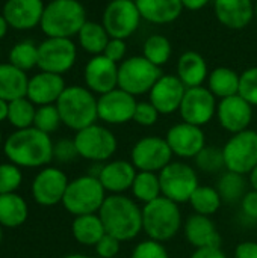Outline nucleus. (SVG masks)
Here are the masks:
<instances>
[{
	"label": "nucleus",
	"instance_id": "20e7f679",
	"mask_svg": "<svg viewBox=\"0 0 257 258\" xmlns=\"http://www.w3.org/2000/svg\"><path fill=\"white\" fill-rule=\"evenodd\" d=\"M62 124L79 132L86 128L98 119L97 97L86 86H67L56 101Z\"/></svg>",
	"mask_w": 257,
	"mask_h": 258
},
{
	"label": "nucleus",
	"instance_id": "13d9d810",
	"mask_svg": "<svg viewBox=\"0 0 257 258\" xmlns=\"http://www.w3.org/2000/svg\"><path fill=\"white\" fill-rule=\"evenodd\" d=\"M2 240H3V227L0 225V245H2Z\"/></svg>",
	"mask_w": 257,
	"mask_h": 258
},
{
	"label": "nucleus",
	"instance_id": "9d476101",
	"mask_svg": "<svg viewBox=\"0 0 257 258\" xmlns=\"http://www.w3.org/2000/svg\"><path fill=\"white\" fill-rule=\"evenodd\" d=\"M226 171L236 174H250L257 165V132L244 130L232 135L223 147Z\"/></svg>",
	"mask_w": 257,
	"mask_h": 258
},
{
	"label": "nucleus",
	"instance_id": "7c9ffc66",
	"mask_svg": "<svg viewBox=\"0 0 257 258\" xmlns=\"http://www.w3.org/2000/svg\"><path fill=\"white\" fill-rule=\"evenodd\" d=\"M241 74L229 67H218L209 73L208 77V89L218 98H229L232 95L239 94Z\"/></svg>",
	"mask_w": 257,
	"mask_h": 258
},
{
	"label": "nucleus",
	"instance_id": "e2e57ef3",
	"mask_svg": "<svg viewBox=\"0 0 257 258\" xmlns=\"http://www.w3.org/2000/svg\"><path fill=\"white\" fill-rule=\"evenodd\" d=\"M0 53H2V51H0Z\"/></svg>",
	"mask_w": 257,
	"mask_h": 258
},
{
	"label": "nucleus",
	"instance_id": "2eb2a0df",
	"mask_svg": "<svg viewBox=\"0 0 257 258\" xmlns=\"http://www.w3.org/2000/svg\"><path fill=\"white\" fill-rule=\"evenodd\" d=\"M217 97L206 86L186 88L179 113L188 124L203 127L217 116Z\"/></svg>",
	"mask_w": 257,
	"mask_h": 258
},
{
	"label": "nucleus",
	"instance_id": "680f3d73",
	"mask_svg": "<svg viewBox=\"0 0 257 258\" xmlns=\"http://www.w3.org/2000/svg\"><path fill=\"white\" fill-rule=\"evenodd\" d=\"M253 2H257V0H253Z\"/></svg>",
	"mask_w": 257,
	"mask_h": 258
},
{
	"label": "nucleus",
	"instance_id": "7ed1b4c3",
	"mask_svg": "<svg viewBox=\"0 0 257 258\" xmlns=\"http://www.w3.org/2000/svg\"><path fill=\"white\" fill-rule=\"evenodd\" d=\"M85 6L79 0H50L41 18V30L47 38L77 36L86 23Z\"/></svg>",
	"mask_w": 257,
	"mask_h": 258
},
{
	"label": "nucleus",
	"instance_id": "f8f14e48",
	"mask_svg": "<svg viewBox=\"0 0 257 258\" xmlns=\"http://www.w3.org/2000/svg\"><path fill=\"white\" fill-rule=\"evenodd\" d=\"M173 151L165 138L145 136L141 138L132 148L130 162L136 171L159 174L167 165L173 162Z\"/></svg>",
	"mask_w": 257,
	"mask_h": 258
},
{
	"label": "nucleus",
	"instance_id": "aec40b11",
	"mask_svg": "<svg viewBox=\"0 0 257 258\" xmlns=\"http://www.w3.org/2000/svg\"><path fill=\"white\" fill-rule=\"evenodd\" d=\"M185 92L186 86L177 76L162 74L148 92V101L159 110L161 115H170L180 109Z\"/></svg>",
	"mask_w": 257,
	"mask_h": 258
},
{
	"label": "nucleus",
	"instance_id": "bf43d9fd",
	"mask_svg": "<svg viewBox=\"0 0 257 258\" xmlns=\"http://www.w3.org/2000/svg\"><path fill=\"white\" fill-rule=\"evenodd\" d=\"M254 17L257 18V2H254Z\"/></svg>",
	"mask_w": 257,
	"mask_h": 258
},
{
	"label": "nucleus",
	"instance_id": "39448f33",
	"mask_svg": "<svg viewBox=\"0 0 257 258\" xmlns=\"http://www.w3.org/2000/svg\"><path fill=\"white\" fill-rule=\"evenodd\" d=\"M183 225L179 204L159 197L158 200L144 204L142 207V231L148 239L158 242H168L174 239Z\"/></svg>",
	"mask_w": 257,
	"mask_h": 258
},
{
	"label": "nucleus",
	"instance_id": "473e14b6",
	"mask_svg": "<svg viewBox=\"0 0 257 258\" xmlns=\"http://www.w3.org/2000/svg\"><path fill=\"white\" fill-rule=\"evenodd\" d=\"M247 187H248V183L245 180V175L236 174L232 171H226L217 183V190L221 200L229 204L241 203V200L248 192Z\"/></svg>",
	"mask_w": 257,
	"mask_h": 258
},
{
	"label": "nucleus",
	"instance_id": "393cba45",
	"mask_svg": "<svg viewBox=\"0 0 257 258\" xmlns=\"http://www.w3.org/2000/svg\"><path fill=\"white\" fill-rule=\"evenodd\" d=\"M185 237L189 245H192L195 249L200 248H220L221 245V236L211 219V216L203 215H191L183 227Z\"/></svg>",
	"mask_w": 257,
	"mask_h": 258
},
{
	"label": "nucleus",
	"instance_id": "3c124183",
	"mask_svg": "<svg viewBox=\"0 0 257 258\" xmlns=\"http://www.w3.org/2000/svg\"><path fill=\"white\" fill-rule=\"evenodd\" d=\"M189 258H229L221 248H200L192 252Z\"/></svg>",
	"mask_w": 257,
	"mask_h": 258
},
{
	"label": "nucleus",
	"instance_id": "f704fd0d",
	"mask_svg": "<svg viewBox=\"0 0 257 258\" xmlns=\"http://www.w3.org/2000/svg\"><path fill=\"white\" fill-rule=\"evenodd\" d=\"M189 204H191V207L194 209V212L197 215L212 216L220 210V207L223 204V200H221L217 187L198 186L195 189V192L192 194V197L189 200Z\"/></svg>",
	"mask_w": 257,
	"mask_h": 258
},
{
	"label": "nucleus",
	"instance_id": "49530a36",
	"mask_svg": "<svg viewBox=\"0 0 257 258\" xmlns=\"http://www.w3.org/2000/svg\"><path fill=\"white\" fill-rule=\"evenodd\" d=\"M94 248H95V254L100 258H115L120 252L121 242L109 234H105Z\"/></svg>",
	"mask_w": 257,
	"mask_h": 258
},
{
	"label": "nucleus",
	"instance_id": "0eeeda50",
	"mask_svg": "<svg viewBox=\"0 0 257 258\" xmlns=\"http://www.w3.org/2000/svg\"><path fill=\"white\" fill-rule=\"evenodd\" d=\"M161 76V67H156L144 56H130L118 65V88L133 97L144 95L151 91Z\"/></svg>",
	"mask_w": 257,
	"mask_h": 258
},
{
	"label": "nucleus",
	"instance_id": "79ce46f5",
	"mask_svg": "<svg viewBox=\"0 0 257 258\" xmlns=\"http://www.w3.org/2000/svg\"><path fill=\"white\" fill-rule=\"evenodd\" d=\"M130 258H170V254L162 242L147 239L133 248Z\"/></svg>",
	"mask_w": 257,
	"mask_h": 258
},
{
	"label": "nucleus",
	"instance_id": "cd10ccee",
	"mask_svg": "<svg viewBox=\"0 0 257 258\" xmlns=\"http://www.w3.org/2000/svg\"><path fill=\"white\" fill-rule=\"evenodd\" d=\"M29 77L26 71L14 67L12 63H0V98L14 101L27 94Z\"/></svg>",
	"mask_w": 257,
	"mask_h": 258
},
{
	"label": "nucleus",
	"instance_id": "4be33fe9",
	"mask_svg": "<svg viewBox=\"0 0 257 258\" xmlns=\"http://www.w3.org/2000/svg\"><path fill=\"white\" fill-rule=\"evenodd\" d=\"M65 80L59 74L39 71L29 79L26 97L35 106L56 104L62 92L65 91Z\"/></svg>",
	"mask_w": 257,
	"mask_h": 258
},
{
	"label": "nucleus",
	"instance_id": "dca6fc26",
	"mask_svg": "<svg viewBox=\"0 0 257 258\" xmlns=\"http://www.w3.org/2000/svg\"><path fill=\"white\" fill-rule=\"evenodd\" d=\"M136 104L138 101L132 94L117 88L111 92L98 95L97 98L98 119L111 125L126 124L129 121H133Z\"/></svg>",
	"mask_w": 257,
	"mask_h": 258
},
{
	"label": "nucleus",
	"instance_id": "37998d69",
	"mask_svg": "<svg viewBox=\"0 0 257 258\" xmlns=\"http://www.w3.org/2000/svg\"><path fill=\"white\" fill-rule=\"evenodd\" d=\"M239 95L257 107V67H251L241 74Z\"/></svg>",
	"mask_w": 257,
	"mask_h": 258
},
{
	"label": "nucleus",
	"instance_id": "423d86ee",
	"mask_svg": "<svg viewBox=\"0 0 257 258\" xmlns=\"http://www.w3.org/2000/svg\"><path fill=\"white\" fill-rule=\"evenodd\" d=\"M106 200V190L100 180L91 174L77 177L68 183L62 206L73 216L98 213Z\"/></svg>",
	"mask_w": 257,
	"mask_h": 258
},
{
	"label": "nucleus",
	"instance_id": "6e6552de",
	"mask_svg": "<svg viewBox=\"0 0 257 258\" xmlns=\"http://www.w3.org/2000/svg\"><path fill=\"white\" fill-rule=\"evenodd\" d=\"M74 144L79 153V157L101 163L109 160L118 147L115 135L105 125H98L97 122L76 132Z\"/></svg>",
	"mask_w": 257,
	"mask_h": 258
},
{
	"label": "nucleus",
	"instance_id": "5701e85b",
	"mask_svg": "<svg viewBox=\"0 0 257 258\" xmlns=\"http://www.w3.org/2000/svg\"><path fill=\"white\" fill-rule=\"evenodd\" d=\"M138 171L130 160H112L101 165L97 178L111 195H121L132 189Z\"/></svg>",
	"mask_w": 257,
	"mask_h": 258
},
{
	"label": "nucleus",
	"instance_id": "864d4df0",
	"mask_svg": "<svg viewBox=\"0 0 257 258\" xmlns=\"http://www.w3.org/2000/svg\"><path fill=\"white\" fill-rule=\"evenodd\" d=\"M8 110H9V103L0 98V122L8 119Z\"/></svg>",
	"mask_w": 257,
	"mask_h": 258
},
{
	"label": "nucleus",
	"instance_id": "58836bf2",
	"mask_svg": "<svg viewBox=\"0 0 257 258\" xmlns=\"http://www.w3.org/2000/svg\"><path fill=\"white\" fill-rule=\"evenodd\" d=\"M194 159H195L197 168L206 174H218L220 171L226 169L223 148L220 147L206 145Z\"/></svg>",
	"mask_w": 257,
	"mask_h": 258
},
{
	"label": "nucleus",
	"instance_id": "6ab92c4d",
	"mask_svg": "<svg viewBox=\"0 0 257 258\" xmlns=\"http://www.w3.org/2000/svg\"><path fill=\"white\" fill-rule=\"evenodd\" d=\"M217 118L224 130L235 135L250 127L253 119V106L239 94L232 95L218 101Z\"/></svg>",
	"mask_w": 257,
	"mask_h": 258
},
{
	"label": "nucleus",
	"instance_id": "de8ad7c7",
	"mask_svg": "<svg viewBox=\"0 0 257 258\" xmlns=\"http://www.w3.org/2000/svg\"><path fill=\"white\" fill-rule=\"evenodd\" d=\"M126 53H127V45H126V39H118V38H111L103 54L114 60L115 63H121L126 59Z\"/></svg>",
	"mask_w": 257,
	"mask_h": 258
},
{
	"label": "nucleus",
	"instance_id": "6e6d98bb",
	"mask_svg": "<svg viewBox=\"0 0 257 258\" xmlns=\"http://www.w3.org/2000/svg\"><path fill=\"white\" fill-rule=\"evenodd\" d=\"M248 175H250V178H248L250 186L253 187V190H257V165L254 166V169H253Z\"/></svg>",
	"mask_w": 257,
	"mask_h": 258
},
{
	"label": "nucleus",
	"instance_id": "4d7b16f0",
	"mask_svg": "<svg viewBox=\"0 0 257 258\" xmlns=\"http://www.w3.org/2000/svg\"><path fill=\"white\" fill-rule=\"evenodd\" d=\"M62 258H91L88 257V255H85V254H68V255H65V257Z\"/></svg>",
	"mask_w": 257,
	"mask_h": 258
},
{
	"label": "nucleus",
	"instance_id": "a878e982",
	"mask_svg": "<svg viewBox=\"0 0 257 258\" xmlns=\"http://www.w3.org/2000/svg\"><path fill=\"white\" fill-rule=\"evenodd\" d=\"M142 20L151 24H170L176 21L182 11V0H135Z\"/></svg>",
	"mask_w": 257,
	"mask_h": 258
},
{
	"label": "nucleus",
	"instance_id": "b1692460",
	"mask_svg": "<svg viewBox=\"0 0 257 258\" xmlns=\"http://www.w3.org/2000/svg\"><path fill=\"white\" fill-rule=\"evenodd\" d=\"M217 20L233 30L247 27L254 18L253 0H214Z\"/></svg>",
	"mask_w": 257,
	"mask_h": 258
},
{
	"label": "nucleus",
	"instance_id": "ea45409f",
	"mask_svg": "<svg viewBox=\"0 0 257 258\" xmlns=\"http://www.w3.org/2000/svg\"><path fill=\"white\" fill-rule=\"evenodd\" d=\"M62 124L59 110L56 107V104H47V106H38L36 107V113H35V121H33V127L52 135L55 133Z\"/></svg>",
	"mask_w": 257,
	"mask_h": 258
},
{
	"label": "nucleus",
	"instance_id": "603ef678",
	"mask_svg": "<svg viewBox=\"0 0 257 258\" xmlns=\"http://www.w3.org/2000/svg\"><path fill=\"white\" fill-rule=\"evenodd\" d=\"M208 3H209V0H182L183 9H188V11H200Z\"/></svg>",
	"mask_w": 257,
	"mask_h": 258
},
{
	"label": "nucleus",
	"instance_id": "1a4fd4ad",
	"mask_svg": "<svg viewBox=\"0 0 257 258\" xmlns=\"http://www.w3.org/2000/svg\"><path fill=\"white\" fill-rule=\"evenodd\" d=\"M162 197L177 203H189L192 194L200 186L195 169L183 162H171L159 172Z\"/></svg>",
	"mask_w": 257,
	"mask_h": 258
},
{
	"label": "nucleus",
	"instance_id": "412c9836",
	"mask_svg": "<svg viewBox=\"0 0 257 258\" xmlns=\"http://www.w3.org/2000/svg\"><path fill=\"white\" fill-rule=\"evenodd\" d=\"M44 8V0H6L2 14L9 27L17 30H30L41 24Z\"/></svg>",
	"mask_w": 257,
	"mask_h": 258
},
{
	"label": "nucleus",
	"instance_id": "c85d7f7f",
	"mask_svg": "<svg viewBox=\"0 0 257 258\" xmlns=\"http://www.w3.org/2000/svg\"><path fill=\"white\" fill-rule=\"evenodd\" d=\"M71 234L74 240L83 246H95L106 234L98 213L74 216L71 224Z\"/></svg>",
	"mask_w": 257,
	"mask_h": 258
},
{
	"label": "nucleus",
	"instance_id": "2f4dec72",
	"mask_svg": "<svg viewBox=\"0 0 257 258\" xmlns=\"http://www.w3.org/2000/svg\"><path fill=\"white\" fill-rule=\"evenodd\" d=\"M77 39L83 51L92 56H97V54H103L111 36L101 23L88 20L82 26L80 32L77 33Z\"/></svg>",
	"mask_w": 257,
	"mask_h": 258
},
{
	"label": "nucleus",
	"instance_id": "f3484780",
	"mask_svg": "<svg viewBox=\"0 0 257 258\" xmlns=\"http://www.w3.org/2000/svg\"><path fill=\"white\" fill-rule=\"evenodd\" d=\"M118 65L114 60L108 59L105 54L92 56L83 70V80L86 88L97 94L103 95L118 88Z\"/></svg>",
	"mask_w": 257,
	"mask_h": 258
},
{
	"label": "nucleus",
	"instance_id": "c9c22d12",
	"mask_svg": "<svg viewBox=\"0 0 257 258\" xmlns=\"http://www.w3.org/2000/svg\"><path fill=\"white\" fill-rule=\"evenodd\" d=\"M35 113H36V106L27 97L9 101L8 121L15 130L33 127Z\"/></svg>",
	"mask_w": 257,
	"mask_h": 258
},
{
	"label": "nucleus",
	"instance_id": "a211bd4d",
	"mask_svg": "<svg viewBox=\"0 0 257 258\" xmlns=\"http://www.w3.org/2000/svg\"><path fill=\"white\" fill-rule=\"evenodd\" d=\"M174 156L180 159H194L204 147L206 136L201 127L185 121L173 125L165 136Z\"/></svg>",
	"mask_w": 257,
	"mask_h": 258
},
{
	"label": "nucleus",
	"instance_id": "052dcab7",
	"mask_svg": "<svg viewBox=\"0 0 257 258\" xmlns=\"http://www.w3.org/2000/svg\"><path fill=\"white\" fill-rule=\"evenodd\" d=\"M2 144H5V142H3V136H2V132H0V147H2Z\"/></svg>",
	"mask_w": 257,
	"mask_h": 258
},
{
	"label": "nucleus",
	"instance_id": "09e8293b",
	"mask_svg": "<svg viewBox=\"0 0 257 258\" xmlns=\"http://www.w3.org/2000/svg\"><path fill=\"white\" fill-rule=\"evenodd\" d=\"M241 210L250 221H257V190H250L241 200Z\"/></svg>",
	"mask_w": 257,
	"mask_h": 258
},
{
	"label": "nucleus",
	"instance_id": "c03bdc74",
	"mask_svg": "<svg viewBox=\"0 0 257 258\" xmlns=\"http://www.w3.org/2000/svg\"><path fill=\"white\" fill-rule=\"evenodd\" d=\"M79 157L74 139H59L53 145V160L58 163H71Z\"/></svg>",
	"mask_w": 257,
	"mask_h": 258
},
{
	"label": "nucleus",
	"instance_id": "72a5a7b5",
	"mask_svg": "<svg viewBox=\"0 0 257 258\" xmlns=\"http://www.w3.org/2000/svg\"><path fill=\"white\" fill-rule=\"evenodd\" d=\"M130 190H132L133 197L144 204H148V203L158 200L159 197H162L159 174L138 171Z\"/></svg>",
	"mask_w": 257,
	"mask_h": 258
},
{
	"label": "nucleus",
	"instance_id": "c756f323",
	"mask_svg": "<svg viewBox=\"0 0 257 258\" xmlns=\"http://www.w3.org/2000/svg\"><path fill=\"white\" fill-rule=\"evenodd\" d=\"M29 218V206L26 200L14 194L0 195V225L3 228H18Z\"/></svg>",
	"mask_w": 257,
	"mask_h": 258
},
{
	"label": "nucleus",
	"instance_id": "f257e3e1",
	"mask_svg": "<svg viewBox=\"0 0 257 258\" xmlns=\"http://www.w3.org/2000/svg\"><path fill=\"white\" fill-rule=\"evenodd\" d=\"M53 145L50 135L35 128H23L11 133L5 144L3 153L8 162L20 168H44L53 160Z\"/></svg>",
	"mask_w": 257,
	"mask_h": 258
},
{
	"label": "nucleus",
	"instance_id": "4c0bfd02",
	"mask_svg": "<svg viewBox=\"0 0 257 258\" xmlns=\"http://www.w3.org/2000/svg\"><path fill=\"white\" fill-rule=\"evenodd\" d=\"M9 63L23 71L38 67V45L30 39L17 42L9 51Z\"/></svg>",
	"mask_w": 257,
	"mask_h": 258
},
{
	"label": "nucleus",
	"instance_id": "e433bc0d",
	"mask_svg": "<svg viewBox=\"0 0 257 258\" xmlns=\"http://www.w3.org/2000/svg\"><path fill=\"white\" fill-rule=\"evenodd\" d=\"M173 54L171 41L164 35H151L142 45V56L156 67L165 65Z\"/></svg>",
	"mask_w": 257,
	"mask_h": 258
},
{
	"label": "nucleus",
	"instance_id": "5fc2aeb1",
	"mask_svg": "<svg viewBox=\"0 0 257 258\" xmlns=\"http://www.w3.org/2000/svg\"><path fill=\"white\" fill-rule=\"evenodd\" d=\"M8 29H9V24L6 21V18L3 17V14H0V39L5 38V35L8 33Z\"/></svg>",
	"mask_w": 257,
	"mask_h": 258
},
{
	"label": "nucleus",
	"instance_id": "8fccbe9b",
	"mask_svg": "<svg viewBox=\"0 0 257 258\" xmlns=\"http://www.w3.org/2000/svg\"><path fill=\"white\" fill-rule=\"evenodd\" d=\"M235 258H257V242H242L235 249Z\"/></svg>",
	"mask_w": 257,
	"mask_h": 258
},
{
	"label": "nucleus",
	"instance_id": "a19ab883",
	"mask_svg": "<svg viewBox=\"0 0 257 258\" xmlns=\"http://www.w3.org/2000/svg\"><path fill=\"white\" fill-rule=\"evenodd\" d=\"M21 183H23V172L20 166L11 162L0 163V195L17 192Z\"/></svg>",
	"mask_w": 257,
	"mask_h": 258
},
{
	"label": "nucleus",
	"instance_id": "f03ea898",
	"mask_svg": "<svg viewBox=\"0 0 257 258\" xmlns=\"http://www.w3.org/2000/svg\"><path fill=\"white\" fill-rule=\"evenodd\" d=\"M98 216L106 234L120 242L133 240L142 231V209L123 194L106 197Z\"/></svg>",
	"mask_w": 257,
	"mask_h": 258
},
{
	"label": "nucleus",
	"instance_id": "a18cd8bd",
	"mask_svg": "<svg viewBox=\"0 0 257 258\" xmlns=\"http://www.w3.org/2000/svg\"><path fill=\"white\" fill-rule=\"evenodd\" d=\"M159 115H161L159 110L150 101H138L133 121L142 127H151L158 122Z\"/></svg>",
	"mask_w": 257,
	"mask_h": 258
},
{
	"label": "nucleus",
	"instance_id": "ddd939ff",
	"mask_svg": "<svg viewBox=\"0 0 257 258\" xmlns=\"http://www.w3.org/2000/svg\"><path fill=\"white\" fill-rule=\"evenodd\" d=\"M77 57L76 44L70 38H45L38 45V68L53 74L68 73Z\"/></svg>",
	"mask_w": 257,
	"mask_h": 258
},
{
	"label": "nucleus",
	"instance_id": "9b49d317",
	"mask_svg": "<svg viewBox=\"0 0 257 258\" xmlns=\"http://www.w3.org/2000/svg\"><path fill=\"white\" fill-rule=\"evenodd\" d=\"M141 20L135 0H111L103 11L101 24L111 38L127 39L138 30Z\"/></svg>",
	"mask_w": 257,
	"mask_h": 258
},
{
	"label": "nucleus",
	"instance_id": "bb28decb",
	"mask_svg": "<svg viewBox=\"0 0 257 258\" xmlns=\"http://www.w3.org/2000/svg\"><path fill=\"white\" fill-rule=\"evenodd\" d=\"M209 67L206 59L197 51H185L177 60V77L186 88L203 86L209 77Z\"/></svg>",
	"mask_w": 257,
	"mask_h": 258
},
{
	"label": "nucleus",
	"instance_id": "4468645a",
	"mask_svg": "<svg viewBox=\"0 0 257 258\" xmlns=\"http://www.w3.org/2000/svg\"><path fill=\"white\" fill-rule=\"evenodd\" d=\"M68 183L70 181L62 169L56 166H44L32 181V198L36 204L42 207H53L62 204Z\"/></svg>",
	"mask_w": 257,
	"mask_h": 258
}]
</instances>
